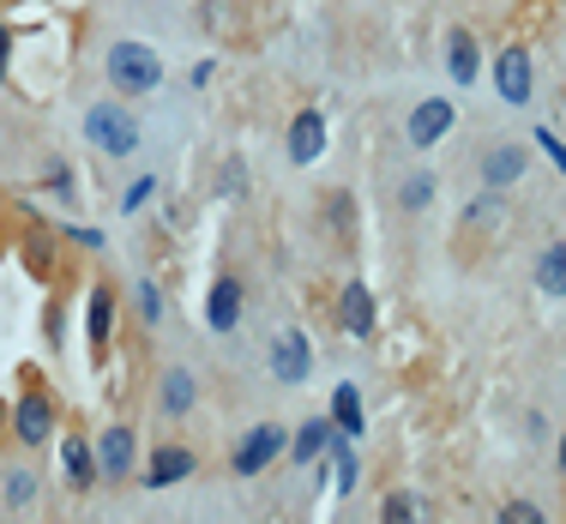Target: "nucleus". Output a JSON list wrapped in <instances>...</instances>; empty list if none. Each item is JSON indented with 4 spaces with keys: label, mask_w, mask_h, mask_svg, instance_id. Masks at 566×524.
Masks as SVG:
<instances>
[{
    "label": "nucleus",
    "mask_w": 566,
    "mask_h": 524,
    "mask_svg": "<svg viewBox=\"0 0 566 524\" xmlns=\"http://www.w3.org/2000/svg\"><path fill=\"white\" fill-rule=\"evenodd\" d=\"M102 73H109V85L121 97H151L163 85V61L151 43H133V36H121V43L109 48V61H102Z\"/></svg>",
    "instance_id": "nucleus-1"
},
{
    "label": "nucleus",
    "mask_w": 566,
    "mask_h": 524,
    "mask_svg": "<svg viewBox=\"0 0 566 524\" xmlns=\"http://www.w3.org/2000/svg\"><path fill=\"white\" fill-rule=\"evenodd\" d=\"M85 139H91L102 157H133L145 133H139V121L127 103H91L85 109Z\"/></svg>",
    "instance_id": "nucleus-2"
},
{
    "label": "nucleus",
    "mask_w": 566,
    "mask_h": 524,
    "mask_svg": "<svg viewBox=\"0 0 566 524\" xmlns=\"http://www.w3.org/2000/svg\"><path fill=\"white\" fill-rule=\"evenodd\" d=\"M283 452H290V428H277V422H253V428L236 440V452H229V470H236V477H260V470H272Z\"/></svg>",
    "instance_id": "nucleus-3"
},
{
    "label": "nucleus",
    "mask_w": 566,
    "mask_h": 524,
    "mask_svg": "<svg viewBox=\"0 0 566 524\" xmlns=\"http://www.w3.org/2000/svg\"><path fill=\"white\" fill-rule=\"evenodd\" d=\"M453 121H458V114H453L446 97H422V103L410 109V121H404V139H410L416 151H434L446 133H453Z\"/></svg>",
    "instance_id": "nucleus-4"
},
{
    "label": "nucleus",
    "mask_w": 566,
    "mask_h": 524,
    "mask_svg": "<svg viewBox=\"0 0 566 524\" xmlns=\"http://www.w3.org/2000/svg\"><path fill=\"white\" fill-rule=\"evenodd\" d=\"M374 319H380V308H374V290H368L362 277H350V284L338 290V326H344V338L368 343V338H374Z\"/></svg>",
    "instance_id": "nucleus-5"
},
{
    "label": "nucleus",
    "mask_w": 566,
    "mask_h": 524,
    "mask_svg": "<svg viewBox=\"0 0 566 524\" xmlns=\"http://www.w3.org/2000/svg\"><path fill=\"white\" fill-rule=\"evenodd\" d=\"M48 434H55V399H48L43 386H31V392L19 399V411H12V440L43 446Z\"/></svg>",
    "instance_id": "nucleus-6"
},
{
    "label": "nucleus",
    "mask_w": 566,
    "mask_h": 524,
    "mask_svg": "<svg viewBox=\"0 0 566 524\" xmlns=\"http://www.w3.org/2000/svg\"><path fill=\"white\" fill-rule=\"evenodd\" d=\"M531 85H536L531 48H500V61H494V91H500V103L524 109V103H531Z\"/></svg>",
    "instance_id": "nucleus-7"
},
{
    "label": "nucleus",
    "mask_w": 566,
    "mask_h": 524,
    "mask_svg": "<svg viewBox=\"0 0 566 524\" xmlns=\"http://www.w3.org/2000/svg\"><path fill=\"white\" fill-rule=\"evenodd\" d=\"M307 374H314V343L302 331H277L272 338V380L277 386H302Z\"/></svg>",
    "instance_id": "nucleus-8"
},
{
    "label": "nucleus",
    "mask_w": 566,
    "mask_h": 524,
    "mask_svg": "<svg viewBox=\"0 0 566 524\" xmlns=\"http://www.w3.org/2000/svg\"><path fill=\"white\" fill-rule=\"evenodd\" d=\"M524 170H531V151H524L519 139H494V145L482 151V182L500 187V194H507V187H519Z\"/></svg>",
    "instance_id": "nucleus-9"
},
{
    "label": "nucleus",
    "mask_w": 566,
    "mask_h": 524,
    "mask_svg": "<svg viewBox=\"0 0 566 524\" xmlns=\"http://www.w3.org/2000/svg\"><path fill=\"white\" fill-rule=\"evenodd\" d=\"M283 145H290V163H302V170H307V163H319V157H326V114H319V109H295Z\"/></svg>",
    "instance_id": "nucleus-10"
},
{
    "label": "nucleus",
    "mask_w": 566,
    "mask_h": 524,
    "mask_svg": "<svg viewBox=\"0 0 566 524\" xmlns=\"http://www.w3.org/2000/svg\"><path fill=\"white\" fill-rule=\"evenodd\" d=\"M133 458H139L133 428H102V434H97V470H102V482H127Z\"/></svg>",
    "instance_id": "nucleus-11"
},
{
    "label": "nucleus",
    "mask_w": 566,
    "mask_h": 524,
    "mask_svg": "<svg viewBox=\"0 0 566 524\" xmlns=\"http://www.w3.org/2000/svg\"><path fill=\"white\" fill-rule=\"evenodd\" d=\"M193 477V452L187 446H157L145 465V489H175V482Z\"/></svg>",
    "instance_id": "nucleus-12"
},
{
    "label": "nucleus",
    "mask_w": 566,
    "mask_h": 524,
    "mask_svg": "<svg viewBox=\"0 0 566 524\" xmlns=\"http://www.w3.org/2000/svg\"><path fill=\"white\" fill-rule=\"evenodd\" d=\"M331 440H338V422H331V416H314V422H302V428H295L290 458H295V465H314V458L331 452Z\"/></svg>",
    "instance_id": "nucleus-13"
},
{
    "label": "nucleus",
    "mask_w": 566,
    "mask_h": 524,
    "mask_svg": "<svg viewBox=\"0 0 566 524\" xmlns=\"http://www.w3.org/2000/svg\"><path fill=\"white\" fill-rule=\"evenodd\" d=\"M446 73H453V85H476V73H482V48H476L470 31H453L446 36Z\"/></svg>",
    "instance_id": "nucleus-14"
},
{
    "label": "nucleus",
    "mask_w": 566,
    "mask_h": 524,
    "mask_svg": "<svg viewBox=\"0 0 566 524\" xmlns=\"http://www.w3.org/2000/svg\"><path fill=\"white\" fill-rule=\"evenodd\" d=\"M205 319H211V331H236L241 326V284L236 277H217L211 296H205Z\"/></svg>",
    "instance_id": "nucleus-15"
},
{
    "label": "nucleus",
    "mask_w": 566,
    "mask_h": 524,
    "mask_svg": "<svg viewBox=\"0 0 566 524\" xmlns=\"http://www.w3.org/2000/svg\"><path fill=\"white\" fill-rule=\"evenodd\" d=\"M61 465H67L73 489H97V482H102V470H97V446H91V440H79V434H67V440H61Z\"/></svg>",
    "instance_id": "nucleus-16"
},
{
    "label": "nucleus",
    "mask_w": 566,
    "mask_h": 524,
    "mask_svg": "<svg viewBox=\"0 0 566 524\" xmlns=\"http://www.w3.org/2000/svg\"><path fill=\"white\" fill-rule=\"evenodd\" d=\"M331 422H338V434H344V440H362V434H368V411H362V392H356L350 380H344V386L331 392Z\"/></svg>",
    "instance_id": "nucleus-17"
},
{
    "label": "nucleus",
    "mask_w": 566,
    "mask_h": 524,
    "mask_svg": "<svg viewBox=\"0 0 566 524\" xmlns=\"http://www.w3.org/2000/svg\"><path fill=\"white\" fill-rule=\"evenodd\" d=\"M536 290H543V296H560V302H566V236H560V241H548V248L536 253Z\"/></svg>",
    "instance_id": "nucleus-18"
},
{
    "label": "nucleus",
    "mask_w": 566,
    "mask_h": 524,
    "mask_svg": "<svg viewBox=\"0 0 566 524\" xmlns=\"http://www.w3.org/2000/svg\"><path fill=\"white\" fill-rule=\"evenodd\" d=\"M85 331H91V343H97V350L115 338V290H109V284H91V308H85Z\"/></svg>",
    "instance_id": "nucleus-19"
},
{
    "label": "nucleus",
    "mask_w": 566,
    "mask_h": 524,
    "mask_svg": "<svg viewBox=\"0 0 566 524\" xmlns=\"http://www.w3.org/2000/svg\"><path fill=\"white\" fill-rule=\"evenodd\" d=\"M157 404L170 416H187L193 404H199V386H193V374L187 368H170V374H163V392H157Z\"/></svg>",
    "instance_id": "nucleus-20"
},
{
    "label": "nucleus",
    "mask_w": 566,
    "mask_h": 524,
    "mask_svg": "<svg viewBox=\"0 0 566 524\" xmlns=\"http://www.w3.org/2000/svg\"><path fill=\"white\" fill-rule=\"evenodd\" d=\"M326 229H331V241H338V248H356V199L344 194H326Z\"/></svg>",
    "instance_id": "nucleus-21"
},
{
    "label": "nucleus",
    "mask_w": 566,
    "mask_h": 524,
    "mask_svg": "<svg viewBox=\"0 0 566 524\" xmlns=\"http://www.w3.org/2000/svg\"><path fill=\"white\" fill-rule=\"evenodd\" d=\"M434 194H440V182H434V170H410L404 182H398V206L404 211H428Z\"/></svg>",
    "instance_id": "nucleus-22"
},
{
    "label": "nucleus",
    "mask_w": 566,
    "mask_h": 524,
    "mask_svg": "<svg viewBox=\"0 0 566 524\" xmlns=\"http://www.w3.org/2000/svg\"><path fill=\"white\" fill-rule=\"evenodd\" d=\"M380 524H428V513H422V501H416L410 489H398V494H385Z\"/></svg>",
    "instance_id": "nucleus-23"
},
{
    "label": "nucleus",
    "mask_w": 566,
    "mask_h": 524,
    "mask_svg": "<svg viewBox=\"0 0 566 524\" xmlns=\"http://www.w3.org/2000/svg\"><path fill=\"white\" fill-rule=\"evenodd\" d=\"M0 501H7L12 513L36 506V470H7V489H0Z\"/></svg>",
    "instance_id": "nucleus-24"
},
{
    "label": "nucleus",
    "mask_w": 566,
    "mask_h": 524,
    "mask_svg": "<svg viewBox=\"0 0 566 524\" xmlns=\"http://www.w3.org/2000/svg\"><path fill=\"white\" fill-rule=\"evenodd\" d=\"M217 194H224V199H248V163H241L236 151H229L224 170H217Z\"/></svg>",
    "instance_id": "nucleus-25"
},
{
    "label": "nucleus",
    "mask_w": 566,
    "mask_h": 524,
    "mask_svg": "<svg viewBox=\"0 0 566 524\" xmlns=\"http://www.w3.org/2000/svg\"><path fill=\"white\" fill-rule=\"evenodd\" d=\"M500 211H507V194H500V187H488L482 199H470V206H465V223H494Z\"/></svg>",
    "instance_id": "nucleus-26"
},
{
    "label": "nucleus",
    "mask_w": 566,
    "mask_h": 524,
    "mask_svg": "<svg viewBox=\"0 0 566 524\" xmlns=\"http://www.w3.org/2000/svg\"><path fill=\"white\" fill-rule=\"evenodd\" d=\"M494 524H548V513H543L536 501H507V506H500V518H494Z\"/></svg>",
    "instance_id": "nucleus-27"
},
{
    "label": "nucleus",
    "mask_w": 566,
    "mask_h": 524,
    "mask_svg": "<svg viewBox=\"0 0 566 524\" xmlns=\"http://www.w3.org/2000/svg\"><path fill=\"white\" fill-rule=\"evenodd\" d=\"M24 260H31L36 272H48V265H55V248H48L43 229H31V236H24Z\"/></svg>",
    "instance_id": "nucleus-28"
},
{
    "label": "nucleus",
    "mask_w": 566,
    "mask_h": 524,
    "mask_svg": "<svg viewBox=\"0 0 566 524\" xmlns=\"http://www.w3.org/2000/svg\"><path fill=\"white\" fill-rule=\"evenodd\" d=\"M151 194H157V182H151V175H145V182H133V187H127V194H121V211H139V206H145Z\"/></svg>",
    "instance_id": "nucleus-29"
},
{
    "label": "nucleus",
    "mask_w": 566,
    "mask_h": 524,
    "mask_svg": "<svg viewBox=\"0 0 566 524\" xmlns=\"http://www.w3.org/2000/svg\"><path fill=\"white\" fill-rule=\"evenodd\" d=\"M139 314H145V319H163V296H157V284H139Z\"/></svg>",
    "instance_id": "nucleus-30"
},
{
    "label": "nucleus",
    "mask_w": 566,
    "mask_h": 524,
    "mask_svg": "<svg viewBox=\"0 0 566 524\" xmlns=\"http://www.w3.org/2000/svg\"><path fill=\"white\" fill-rule=\"evenodd\" d=\"M536 145H543V151H548V157H555V163H560V175H566V145H560V139H555V133H548V127H543V133H536Z\"/></svg>",
    "instance_id": "nucleus-31"
},
{
    "label": "nucleus",
    "mask_w": 566,
    "mask_h": 524,
    "mask_svg": "<svg viewBox=\"0 0 566 524\" xmlns=\"http://www.w3.org/2000/svg\"><path fill=\"white\" fill-rule=\"evenodd\" d=\"M0 79H7V31H0Z\"/></svg>",
    "instance_id": "nucleus-32"
},
{
    "label": "nucleus",
    "mask_w": 566,
    "mask_h": 524,
    "mask_svg": "<svg viewBox=\"0 0 566 524\" xmlns=\"http://www.w3.org/2000/svg\"><path fill=\"white\" fill-rule=\"evenodd\" d=\"M560 465H566V434H560Z\"/></svg>",
    "instance_id": "nucleus-33"
}]
</instances>
